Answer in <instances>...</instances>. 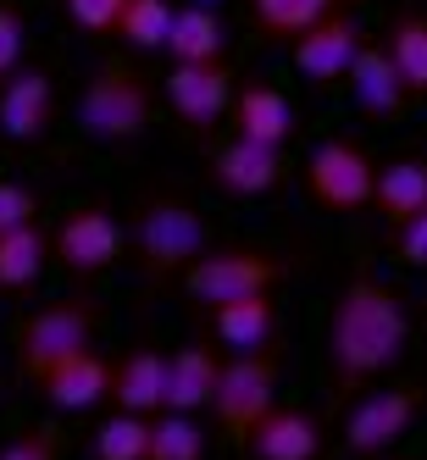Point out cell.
<instances>
[{
	"instance_id": "obj_32",
	"label": "cell",
	"mask_w": 427,
	"mask_h": 460,
	"mask_svg": "<svg viewBox=\"0 0 427 460\" xmlns=\"http://www.w3.org/2000/svg\"><path fill=\"white\" fill-rule=\"evenodd\" d=\"M45 200L28 183H12V178H0V234H12V227H28V222H40Z\"/></svg>"
},
{
	"instance_id": "obj_16",
	"label": "cell",
	"mask_w": 427,
	"mask_h": 460,
	"mask_svg": "<svg viewBox=\"0 0 427 460\" xmlns=\"http://www.w3.org/2000/svg\"><path fill=\"white\" fill-rule=\"evenodd\" d=\"M227 122H234L239 139H255V145H289V134H294V106H289V94L272 89V84H239Z\"/></svg>"
},
{
	"instance_id": "obj_34",
	"label": "cell",
	"mask_w": 427,
	"mask_h": 460,
	"mask_svg": "<svg viewBox=\"0 0 427 460\" xmlns=\"http://www.w3.org/2000/svg\"><path fill=\"white\" fill-rule=\"evenodd\" d=\"M372 460H394V455H372Z\"/></svg>"
},
{
	"instance_id": "obj_11",
	"label": "cell",
	"mask_w": 427,
	"mask_h": 460,
	"mask_svg": "<svg viewBox=\"0 0 427 460\" xmlns=\"http://www.w3.org/2000/svg\"><path fill=\"white\" fill-rule=\"evenodd\" d=\"M416 394L411 388H372V394H360L355 411L344 416V444L355 455H388L394 444H400L411 433V421H416Z\"/></svg>"
},
{
	"instance_id": "obj_4",
	"label": "cell",
	"mask_w": 427,
	"mask_h": 460,
	"mask_svg": "<svg viewBox=\"0 0 427 460\" xmlns=\"http://www.w3.org/2000/svg\"><path fill=\"white\" fill-rule=\"evenodd\" d=\"M94 333H101V305H94L89 294H67V300H50L40 311H28L17 322V377L40 383L56 360L89 349Z\"/></svg>"
},
{
	"instance_id": "obj_15",
	"label": "cell",
	"mask_w": 427,
	"mask_h": 460,
	"mask_svg": "<svg viewBox=\"0 0 427 460\" xmlns=\"http://www.w3.org/2000/svg\"><path fill=\"white\" fill-rule=\"evenodd\" d=\"M245 449L255 460H316L322 455V421H316V411H300V405H272L255 421Z\"/></svg>"
},
{
	"instance_id": "obj_30",
	"label": "cell",
	"mask_w": 427,
	"mask_h": 460,
	"mask_svg": "<svg viewBox=\"0 0 427 460\" xmlns=\"http://www.w3.org/2000/svg\"><path fill=\"white\" fill-rule=\"evenodd\" d=\"M61 6H67V17L89 40H117V17H122L128 0H61Z\"/></svg>"
},
{
	"instance_id": "obj_36",
	"label": "cell",
	"mask_w": 427,
	"mask_h": 460,
	"mask_svg": "<svg viewBox=\"0 0 427 460\" xmlns=\"http://www.w3.org/2000/svg\"><path fill=\"white\" fill-rule=\"evenodd\" d=\"M355 6H360V0H355Z\"/></svg>"
},
{
	"instance_id": "obj_27",
	"label": "cell",
	"mask_w": 427,
	"mask_h": 460,
	"mask_svg": "<svg viewBox=\"0 0 427 460\" xmlns=\"http://www.w3.org/2000/svg\"><path fill=\"white\" fill-rule=\"evenodd\" d=\"M173 12L178 6H167V0H128L122 17H117V40L128 50H167Z\"/></svg>"
},
{
	"instance_id": "obj_8",
	"label": "cell",
	"mask_w": 427,
	"mask_h": 460,
	"mask_svg": "<svg viewBox=\"0 0 427 460\" xmlns=\"http://www.w3.org/2000/svg\"><path fill=\"white\" fill-rule=\"evenodd\" d=\"M360 50H367V28H360V17L344 12V6H334L316 28H306V34L289 45L294 73H300L311 89H339V84H350Z\"/></svg>"
},
{
	"instance_id": "obj_7",
	"label": "cell",
	"mask_w": 427,
	"mask_h": 460,
	"mask_svg": "<svg viewBox=\"0 0 427 460\" xmlns=\"http://www.w3.org/2000/svg\"><path fill=\"white\" fill-rule=\"evenodd\" d=\"M278 405V355L255 349V355H227L222 377L211 394V416L234 444H245L255 433V421Z\"/></svg>"
},
{
	"instance_id": "obj_2",
	"label": "cell",
	"mask_w": 427,
	"mask_h": 460,
	"mask_svg": "<svg viewBox=\"0 0 427 460\" xmlns=\"http://www.w3.org/2000/svg\"><path fill=\"white\" fill-rule=\"evenodd\" d=\"M211 234H206V217L194 200L173 189H156L134 206V261L150 283L161 278H183L194 261L206 255Z\"/></svg>"
},
{
	"instance_id": "obj_28",
	"label": "cell",
	"mask_w": 427,
	"mask_h": 460,
	"mask_svg": "<svg viewBox=\"0 0 427 460\" xmlns=\"http://www.w3.org/2000/svg\"><path fill=\"white\" fill-rule=\"evenodd\" d=\"M150 460H206V433L194 411H156Z\"/></svg>"
},
{
	"instance_id": "obj_20",
	"label": "cell",
	"mask_w": 427,
	"mask_h": 460,
	"mask_svg": "<svg viewBox=\"0 0 427 460\" xmlns=\"http://www.w3.org/2000/svg\"><path fill=\"white\" fill-rule=\"evenodd\" d=\"M167 56L173 61H227V22L206 0H189L173 12L167 28Z\"/></svg>"
},
{
	"instance_id": "obj_9",
	"label": "cell",
	"mask_w": 427,
	"mask_h": 460,
	"mask_svg": "<svg viewBox=\"0 0 427 460\" xmlns=\"http://www.w3.org/2000/svg\"><path fill=\"white\" fill-rule=\"evenodd\" d=\"M56 244V261H61V272H73V278H101L111 272L117 261H122V222L106 200H89L78 211L61 217V227L50 234Z\"/></svg>"
},
{
	"instance_id": "obj_33",
	"label": "cell",
	"mask_w": 427,
	"mask_h": 460,
	"mask_svg": "<svg viewBox=\"0 0 427 460\" xmlns=\"http://www.w3.org/2000/svg\"><path fill=\"white\" fill-rule=\"evenodd\" d=\"M394 255H400L405 267H427V206L394 227Z\"/></svg>"
},
{
	"instance_id": "obj_26",
	"label": "cell",
	"mask_w": 427,
	"mask_h": 460,
	"mask_svg": "<svg viewBox=\"0 0 427 460\" xmlns=\"http://www.w3.org/2000/svg\"><path fill=\"white\" fill-rule=\"evenodd\" d=\"M150 433H156V416L111 411L94 427V460H150Z\"/></svg>"
},
{
	"instance_id": "obj_23",
	"label": "cell",
	"mask_w": 427,
	"mask_h": 460,
	"mask_svg": "<svg viewBox=\"0 0 427 460\" xmlns=\"http://www.w3.org/2000/svg\"><path fill=\"white\" fill-rule=\"evenodd\" d=\"M56 261V244L40 222L28 227H12V234H0V288L17 294V288H34L40 272Z\"/></svg>"
},
{
	"instance_id": "obj_21",
	"label": "cell",
	"mask_w": 427,
	"mask_h": 460,
	"mask_svg": "<svg viewBox=\"0 0 427 460\" xmlns=\"http://www.w3.org/2000/svg\"><path fill=\"white\" fill-rule=\"evenodd\" d=\"M222 377V360L206 344H183L167 355V411H206Z\"/></svg>"
},
{
	"instance_id": "obj_1",
	"label": "cell",
	"mask_w": 427,
	"mask_h": 460,
	"mask_svg": "<svg viewBox=\"0 0 427 460\" xmlns=\"http://www.w3.org/2000/svg\"><path fill=\"white\" fill-rule=\"evenodd\" d=\"M405 339H411L405 294L372 272L350 278L334 294V311H327V377H334V388L350 394L383 377L405 355Z\"/></svg>"
},
{
	"instance_id": "obj_14",
	"label": "cell",
	"mask_w": 427,
	"mask_h": 460,
	"mask_svg": "<svg viewBox=\"0 0 427 460\" xmlns=\"http://www.w3.org/2000/svg\"><path fill=\"white\" fill-rule=\"evenodd\" d=\"M111 372L117 367L89 344V349H78L67 360H56V367L40 377V394L56 411H94L101 400H111Z\"/></svg>"
},
{
	"instance_id": "obj_29",
	"label": "cell",
	"mask_w": 427,
	"mask_h": 460,
	"mask_svg": "<svg viewBox=\"0 0 427 460\" xmlns=\"http://www.w3.org/2000/svg\"><path fill=\"white\" fill-rule=\"evenodd\" d=\"M0 460H61V438L50 421H34L22 427V433H12L6 444H0Z\"/></svg>"
},
{
	"instance_id": "obj_12",
	"label": "cell",
	"mask_w": 427,
	"mask_h": 460,
	"mask_svg": "<svg viewBox=\"0 0 427 460\" xmlns=\"http://www.w3.org/2000/svg\"><path fill=\"white\" fill-rule=\"evenodd\" d=\"M56 128V84L45 67H22L0 84V134L12 145H40Z\"/></svg>"
},
{
	"instance_id": "obj_19",
	"label": "cell",
	"mask_w": 427,
	"mask_h": 460,
	"mask_svg": "<svg viewBox=\"0 0 427 460\" xmlns=\"http://www.w3.org/2000/svg\"><path fill=\"white\" fill-rule=\"evenodd\" d=\"M111 405L117 411H139V416L167 411V355H156V349L122 355L117 372H111Z\"/></svg>"
},
{
	"instance_id": "obj_35",
	"label": "cell",
	"mask_w": 427,
	"mask_h": 460,
	"mask_svg": "<svg viewBox=\"0 0 427 460\" xmlns=\"http://www.w3.org/2000/svg\"><path fill=\"white\" fill-rule=\"evenodd\" d=\"M206 6H217V0H206Z\"/></svg>"
},
{
	"instance_id": "obj_22",
	"label": "cell",
	"mask_w": 427,
	"mask_h": 460,
	"mask_svg": "<svg viewBox=\"0 0 427 460\" xmlns=\"http://www.w3.org/2000/svg\"><path fill=\"white\" fill-rule=\"evenodd\" d=\"M422 206H427V155H394L388 167H378V200H372V211L388 227H400Z\"/></svg>"
},
{
	"instance_id": "obj_17",
	"label": "cell",
	"mask_w": 427,
	"mask_h": 460,
	"mask_svg": "<svg viewBox=\"0 0 427 460\" xmlns=\"http://www.w3.org/2000/svg\"><path fill=\"white\" fill-rule=\"evenodd\" d=\"M211 327L227 355H255V349H272L278 339V305L272 294H250V300H227L211 305Z\"/></svg>"
},
{
	"instance_id": "obj_18",
	"label": "cell",
	"mask_w": 427,
	"mask_h": 460,
	"mask_svg": "<svg viewBox=\"0 0 427 460\" xmlns=\"http://www.w3.org/2000/svg\"><path fill=\"white\" fill-rule=\"evenodd\" d=\"M350 94H355V106L367 111V117H378V122H388L394 111L411 101L400 67L388 61V45H372V40H367V50H360L355 73H350Z\"/></svg>"
},
{
	"instance_id": "obj_13",
	"label": "cell",
	"mask_w": 427,
	"mask_h": 460,
	"mask_svg": "<svg viewBox=\"0 0 427 460\" xmlns=\"http://www.w3.org/2000/svg\"><path fill=\"white\" fill-rule=\"evenodd\" d=\"M211 183L227 200H261L283 183V145H255V139H227L211 155Z\"/></svg>"
},
{
	"instance_id": "obj_3",
	"label": "cell",
	"mask_w": 427,
	"mask_h": 460,
	"mask_svg": "<svg viewBox=\"0 0 427 460\" xmlns=\"http://www.w3.org/2000/svg\"><path fill=\"white\" fill-rule=\"evenodd\" d=\"M156 122V89L139 67L106 61L78 89V134L94 145H128Z\"/></svg>"
},
{
	"instance_id": "obj_24",
	"label": "cell",
	"mask_w": 427,
	"mask_h": 460,
	"mask_svg": "<svg viewBox=\"0 0 427 460\" xmlns=\"http://www.w3.org/2000/svg\"><path fill=\"white\" fill-rule=\"evenodd\" d=\"M383 45H388V61L400 67L411 101H427V12H416V6L394 12Z\"/></svg>"
},
{
	"instance_id": "obj_5",
	"label": "cell",
	"mask_w": 427,
	"mask_h": 460,
	"mask_svg": "<svg viewBox=\"0 0 427 460\" xmlns=\"http://www.w3.org/2000/svg\"><path fill=\"white\" fill-rule=\"evenodd\" d=\"M283 283V261L261 244H206V255L183 272L189 300L200 305H227L250 294H272Z\"/></svg>"
},
{
	"instance_id": "obj_10",
	"label": "cell",
	"mask_w": 427,
	"mask_h": 460,
	"mask_svg": "<svg viewBox=\"0 0 427 460\" xmlns=\"http://www.w3.org/2000/svg\"><path fill=\"white\" fill-rule=\"evenodd\" d=\"M234 67L227 61H173L167 73V106L183 128H217L234 111Z\"/></svg>"
},
{
	"instance_id": "obj_31",
	"label": "cell",
	"mask_w": 427,
	"mask_h": 460,
	"mask_svg": "<svg viewBox=\"0 0 427 460\" xmlns=\"http://www.w3.org/2000/svg\"><path fill=\"white\" fill-rule=\"evenodd\" d=\"M22 50H28V17H22V6L0 0V84L22 67Z\"/></svg>"
},
{
	"instance_id": "obj_6",
	"label": "cell",
	"mask_w": 427,
	"mask_h": 460,
	"mask_svg": "<svg viewBox=\"0 0 427 460\" xmlns=\"http://www.w3.org/2000/svg\"><path fill=\"white\" fill-rule=\"evenodd\" d=\"M306 189L322 211L334 217H355L378 200V161L367 155L360 139H322L311 155H306Z\"/></svg>"
},
{
	"instance_id": "obj_25",
	"label": "cell",
	"mask_w": 427,
	"mask_h": 460,
	"mask_svg": "<svg viewBox=\"0 0 427 460\" xmlns=\"http://www.w3.org/2000/svg\"><path fill=\"white\" fill-rule=\"evenodd\" d=\"M327 12H334V0H250V17H255V34L267 45H294L316 28Z\"/></svg>"
}]
</instances>
